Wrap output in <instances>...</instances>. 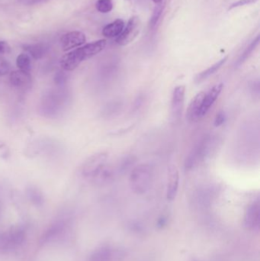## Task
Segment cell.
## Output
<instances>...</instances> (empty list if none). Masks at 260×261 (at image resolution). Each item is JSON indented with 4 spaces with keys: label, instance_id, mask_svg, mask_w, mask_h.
Returning a JSON list of instances; mask_svg holds the SVG:
<instances>
[{
    "label": "cell",
    "instance_id": "6da1fadb",
    "mask_svg": "<svg viewBox=\"0 0 260 261\" xmlns=\"http://www.w3.org/2000/svg\"><path fill=\"white\" fill-rule=\"evenodd\" d=\"M106 40H98L68 52L61 58V67L65 71L74 70L81 63L102 52L106 47Z\"/></svg>",
    "mask_w": 260,
    "mask_h": 261
},
{
    "label": "cell",
    "instance_id": "7a4b0ae2",
    "mask_svg": "<svg viewBox=\"0 0 260 261\" xmlns=\"http://www.w3.org/2000/svg\"><path fill=\"white\" fill-rule=\"evenodd\" d=\"M153 180V171L148 164H140L131 171L130 187L137 194H143L151 188Z\"/></svg>",
    "mask_w": 260,
    "mask_h": 261
},
{
    "label": "cell",
    "instance_id": "3957f363",
    "mask_svg": "<svg viewBox=\"0 0 260 261\" xmlns=\"http://www.w3.org/2000/svg\"><path fill=\"white\" fill-rule=\"evenodd\" d=\"M67 99V93L62 90H51L46 93L41 99V111L48 117L57 114L64 107Z\"/></svg>",
    "mask_w": 260,
    "mask_h": 261
},
{
    "label": "cell",
    "instance_id": "277c9868",
    "mask_svg": "<svg viewBox=\"0 0 260 261\" xmlns=\"http://www.w3.org/2000/svg\"><path fill=\"white\" fill-rule=\"evenodd\" d=\"M108 153L99 152L88 158L82 166V173L85 177L95 178L106 166Z\"/></svg>",
    "mask_w": 260,
    "mask_h": 261
},
{
    "label": "cell",
    "instance_id": "5b68a950",
    "mask_svg": "<svg viewBox=\"0 0 260 261\" xmlns=\"http://www.w3.org/2000/svg\"><path fill=\"white\" fill-rule=\"evenodd\" d=\"M141 30V21L140 17L134 15L128 20L126 26L119 37L116 38V43L120 46L131 44L138 36Z\"/></svg>",
    "mask_w": 260,
    "mask_h": 261
},
{
    "label": "cell",
    "instance_id": "8992f818",
    "mask_svg": "<svg viewBox=\"0 0 260 261\" xmlns=\"http://www.w3.org/2000/svg\"><path fill=\"white\" fill-rule=\"evenodd\" d=\"M211 143L212 141L210 138H206L204 141L200 142V144H198L195 148L192 149L185 163V167L187 170H190L196 167L206 158V154L210 152L211 149H209V147H210Z\"/></svg>",
    "mask_w": 260,
    "mask_h": 261
},
{
    "label": "cell",
    "instance_id": "52a82bcc",
    "mask_svg": "<svg viewBox=\"0 0 260 261\" xmlns=\"http://www.w3.org/2000/svg\"><path fill=\"white\" fill-rule=\"evenodd\" d=\"M186 87L183 85L177 86L174 88L171 99V115L172 120H180L184 107Z\"/></svg>",
    "mask_w": 260,
    "mask_h": 261
},
{
    "label": "cell",
    "instance_id": "ba28073f",
    "mask_svg": "<svg viewBox=\"0 0 260 261\" xmlns=\"http://www.w3.org/2000/svg\"><path fill=\"white\" fill-rule=\"evenodd\" d=\"M25 232L21 228H12L4 234L1 241L2 248L5 250H12L18 248L24 242Z\"/></svg>",
    "mask_w": 260,
    "mask_h": 261
},
{
    "label": "cell",
    "instance_id": "9c48e42d",
    "mask_svg": "<svg viewBox=\"0 0 260 261\" xmlns=\"http://www.w3.org/2000/svg\"><path fill=\"white\" fill-rule=\"evenodd\" d=\"M180 185V173L177 166L172 164L168 167L166 180V198L169 201H174L177 197Z\"/></svg>",
    "mask_w": 260,
    "mask_h": 261
},
{
    "label": "cell",
    "instance_id": "30bf717a",
    "mask_svg": "<svg viewBox=\"0 0 260 261\" xmlns=\"http://www.w3.org/2000/svg\"><path fill=\"white\" fill-rule=\"evenodd\" d=\"M86 41L85 35L79 31H73L65 34L61 38L63 50L68 51L71 49L80 47Z\"/></svg>",
    "mask_w": 260,
    "mask_h": 261
},
{
    "label": "cell",
    "instance_id": "8fae6325",
    "mask_svg": "<svg viewBox=\"0 0 260 261\" xmlns=\"http://www.w3.org/2000/svg\"><path fill=\"white\" fill-rule=\"evenodd\" d=\"M260 221V205L259 200L250 204L246 210L244 225L247 229L255 230L259 228Z\"/></svg>",
    "mask_w": 260,
    "mask_h": 261
},
{
    "label": "cell",
    "instance_id": "7c38bea8",
    "mask_svg": "<svg viewBox=\"0 0 260 261\" xmlns=\"http://www.w3.org/2000/svg\"><path fill=\"white\" fill-rule=\"evenodd\" d=\"M223 89H224V84H218L214 86L207 93H205L203 106H201V118L206 116L208 112L213 107L222 92Z\"/></svg>",
    "mask_w": 260,
    "mask_h": 261
},
{
    "label": "cell",
    "instance_id": "4fadbf2b",
    "mask_svg": "<svg viewBox=\"0 0 260 261\" xmlns=\"http://www.w3.org/2000/svg\"><path fill=\"white\" fill-rule=\"evenodd\" d=\"M9 82L14 88L21 90H28L32 87V76L30 73L19 70H15L11 72Z\"/></svg>",
    "mask_w": 260,
    "mask_h": 261
},
{
    "label": "cell",
    "instance_id": "5bb4252c",
    "mask_svg": "<svg viewBox=\"0 0 260 261\" xmlns=\"http://www.w3.org/2000/svg\"><path fill=\"white\" fill-rule=\"evenodd\" d=\"M205 92H200L194 96L188 107L186 118L189 122H198L201 119V106L204 99Z\"/></svg>",
    "mask_w": 260,
    "mask_h": 261
},
{
    "label": "cell",
    "instance_id": "9a60e30c",
    "mask_svg": "<svg viewBox=\"0 0 260 261\" xmlns=\"http://www.w3.org/2000/svg\"><path fill=\"white\" fill-rule=\"evenodd\" d=\"M64 228H65V224L64 222L59 221L55 222L46 230L45 232L43 233L42 236L40 239V244L44 245L56 239L64 231Z\"/></svg>",
    "mask_w": 260,
    "mask_h": 261
},
{
    "label": "cell",
    "instance_id": "2e32d148",
    "mask_svg": "<svg viewBox=\"0 0 260 261\" xmlns=\"http://www.w3.org/2000/svg\"><path fill=\"white\" fill-rule=\"evenodd\" d=\"M124 28L125 21L122 19H116L104 28L102 35L108 38H117L122 33Z\"/></svg>",
    "mask_w": 260,
    "mask_h": 261
},
{
    "label": "cell",
    "instance_id": "e0dca14e",
    "mask_svg": "<svg viewBox=\"0 0 260 261\" xmlns=\"http://www.w3.org/2000/svg\"><path fill=\"white\" fill-rule=\"evenodd\" d=\"M227 58L228 57L226 56L224 57L222 59L220 60L218 62L214 64L213 65L209 67V68L206 69V70H203L201 73H198L195 78V81L196 84H201L203 81H206L208 78L210 77L211 76L214 74V73H216L224 64H225L226 61H227Z\"/></svg>",
    "mask_w": 260,
    "mask_h": 261
},
{
    "label": "cell",
    "instance_id": "ac0fdd59",
    "mask_svg": "<svg viewBox=\"0 0 260 261\" xmlns=\"http://www.w3.org/2000/svg\"><path fill=\"white\" fill-rule=\"evenodd\" d=\"M23 49L34 59L39 60L45 55L48 47L43 44H26L23 46Z\"/></svg>",
    "mask_w": 260,
    "mask_h": 261
},
{
    "label": "cell",
    "instance_id": "d6986e66",
    "mask_svg": "<svg viewBox=\"0 0 260 261\" xmlns=\"http://www.w3.org/2000/svg\"><path fill=\"white\" fill-rule=\"evenodd\" d=\"M112 255V250L110 247L101 246L95 250L89 261H111Z\"/></svg>",
    "mask_w": 260,
    "mask_h": 261
},
{
    "label": "cell",
    "instance_id": "ffe728a7",
    "mask_svg": "<svg viewBox=\"0 0 260 261\" xmlns=\"http://www.w3.org/2000/svg\"><path fill=\"white\" fill-rule=\"evenodd\" d=\"M26 194L31 202L37 206L42 205L44 203V196L41 190L35 186H30L26 190Z\"/></svg>",
    "mask_w": 260,
    "mask_h": 261
},
{
    "label": "cell",
    "instance_id": "44dd1931",
    "mask_svg": "<svg viewBox=\"0 0 260 261\" xmlns=\"http://www.w3.org/2000/svg\"><path fill=\"white\" fill-rule=\"evenodd\" d=\"M259 43V36H257L256 38V39L253 40L251 43H250V45L246 48V50H244V53L241 55V56L240 57L239 59L237 61L236 67H240V66L242 65L250 56H251L253 52L254 51L255 49L257 47L258 44Z\"/></svg>",
    "mask_w": 260,
    "mask_h": 261
},
{
    "label": "cell",
    "instance_id": "7402d4cb",
    "mask_svg": "<svg viewBox=\"0 0 260 261\" xmlns=\"http://www.w3.org/2000/svg\"><path fill=\"white\" fill-rule=\"evenodd\" d=\"M16 65L18 70L25 73H30L32 68V63L31 58L27 54L22 53L17 57Z\"/></svg>",
    "mask_w": 260,
    "mask_h": 261
},
{
    "label": "cell",
    "instance_id": "603a6c76",
    "mask_svg": "<svg viewBox=\"0 0 260 261\" xmlns=\"http://www.w3.org/2000/svg\"><path fill=\"white\" fill-rule=\"evenodd\" d=\"M165 5H166L165 0H163V1L156 5L154 12H153L152 16H151V20H150L149 25L151 29H154L157 25V22H158L160 17H161L162 13H163V10H164Z\"/></svg>",
    "mask_w": 260,
    "mask_h": 261
},
{
    "label": "cell",
    "instance_id": "cb8c5ba5",
    "mask_svg": "<svg viewBox=\"0 0 260 261\" xmlns=\"http://www.w3.org/2000/svg\"><path fill=\"white\" fill-rule=\"evenodd\" d=\"M96 8L101 13H108L113 9V3L111 0H97Z\"/></svg>",
    "mask_w": 260,
    "mask_h": 261
},
{
    "label": "cell",
    "instance_id": "d4e9b609",
    "mask_svg": "<svg viewBox=\"0 0 260 261\" xmlns=\"http://www.w3.org/2000/svg\"><path fill=\"white\" fill-rule=\"evenodd\" d=\"M68 80V75L64 71H59L56 73L54 76V82L58 87H64L67 84Z\"/></svg>",
    "mask_w": 260,
    "mask_h": 261
},
{
    "label": "cell",
    "instance_id": "484cf974",
    "mask_svg": "<svg viewBox=\"0 0 260 261\" xmlns=\"http://www.w3.org/2000/svg\"><path fill=\"white\" fill-rule=\"evenodd\" d=\"M11 65L9 61L0 56V76H6L10 72Z\"/></svg>",
    "mask_w": 260,
    "mask_h": 261
},
{
    "label": "cell",
    "instance_id": "4316f807",
    "mask_svg": "<svg viewBox=\"0 0 260 261\" xmlns=\"http://www.w3.org/2000/svg\"><path fill=\"white\" fill-rule=\"evenodd\" d=\"M257 1V0H239V1L236 2V3H233L232 6H230L229 9H233L235 8L240 7V6H245V5L250 4V3H254V2Z\"/></svg>",
    "mask_w": 260,
    "mask_h": 261
},
{
    "label": "cell",
    "instance_id": "83f0119b",
    "mask_svg": "<svg viewBox=\"0 0 260 261\" xmlns=\"http://www.w3.org/2000/svg\"><path fill=\"white\" fill-rule=\"evenodd\" d=\"M224 121H225V114L222 113V112H220V113L217 115L216 118H215V126H221V125H223V123H224Z\"/></svg>",
    "mask_w": 260,
    "mask_h": 261
},
{
    "label": "cell",
    "instance_id": "f1b7e54d",
    "mask_svg": "<svg viewBox=\"0 0 260 261\" xmlns=\"http://www.w3.org/2000/svg\"><path fill=\"white\" fill-rule=\"evenodd\" d=\"M10 47H9V44H8V43L6 42V41H0V55L9 53V52H10Z\"/></svg>",
    "mask_w": 260,
    "mask_h": 261
},
{
    "label": "cell",
    "instance_id": "f546056e",
    "mask_svg": "<svg viewBox=\"0 0 260 261\" xmlns=\"http://www.w3.org/2000/svg\"><path fill=\"white\" fill-rule=\"evenodd\" d=\"M165 225H166V219L163 218V219H160V222H159L158 226L162 228V227L164 226Z\"/></svg>",
    "mask_w": 260,
    "mask_h": 261
},
{
    "label": "cell",
    "instance_id": "4dcf8cb0",
    "mask_svg": "<svg viewBox=\"0 0 260 261\" xmlns=\"http://www.w3.org/2000/svg\"><path fill=\"white\" fill-rule=\"evenodd\" d=\"M153 1H154L156 4H157V3H160V2L163 1V0H153Z\"/></svg>",
    "mask_w": 260,
    "mask_h": 261
},
{
    "label": "cell",
    "instance_id": "1f68e13d",
    "mask_svg": "<svg viewBox=\"0 0 260 261\" xmlns=\"http://www.w3.org/2000/svg\"><path fill=\"white\" fill-rule=\"evenodd\" d=\"M1 215H2V206H1V204H0V217H1Z\"/></svg>",
    "mask_w": 260,
    "mask_h": 261
}]
</instances>
